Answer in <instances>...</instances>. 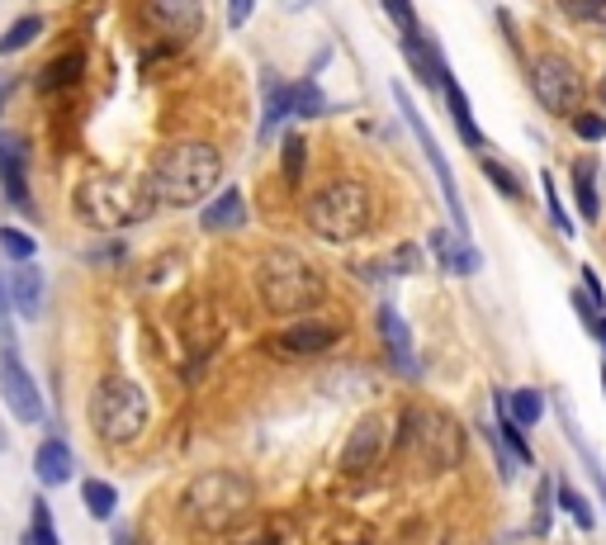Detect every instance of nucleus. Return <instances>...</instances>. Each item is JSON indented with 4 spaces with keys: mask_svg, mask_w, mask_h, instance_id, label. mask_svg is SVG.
Instances as JSON below:
<instances>
[{
    "mask_svg": "<svg viewBox=\"0 0 606 545\" xmlns=\"http://www.w3.org/2000/svg\"><path fill=\"white\" fill-rule=\"evenodd\" d=\"M218 181H223V157H218V147L185 138V143H171L157 162H152V171L143 176V195L152 209H190V204L204 200Z\"/></svg>",
    "mask_w": 606,
    "mask_h": 545,
    "instance_id": "nucleus-1",
    "label": "nucleus"
},
{
    "mask_svg": "<svg viewBox=\"0 0 606 545\" xmlns=\"http://www.w3.org/2000/svg\"><path fill=\"white\" fill-rule=\"evenodd\" d=\"M256 294H261L266 313H275V318H299V313H313L327 299V280L294 247H275L256 266Z\"/></svg>",
    "mask_w": 606,
    "mask_h": 545,
    "instance_id": "nucleus-2",
    "label": "nucleus"
},
{
    "mask_svg": "<svg viewBox=\"0 0 606 545\" xmlns=\"http://www.w3.org/2000/svg\"><path fill=\"white\" fill-rule=\"evenodd\" d=\"M251 512V484L232 470L195 474L180 493V517L195 531H232Z\"/></svg>",
    "mask_w": 606,
    "mask_h": 545,
    "instance_id": "nucleus-3",
    "label": "nucleus"
},
{
    "mask_svg": "<svg viewBox=\"0 0 606 545\" xmlns=\"http://www.w3.org/2000/svg\"><path fill=\"white\" fill-rule=\"evenodd\" d=\"M72 209L81 223L90 228H105V233H119V228H133L152 214L143 185H133L128 176H109V171H90L86 181L72 190Z\"/></svg>",
    "mask_w": 606,
    "mask_h": 545,
    "instance_id": "nucleus-4",
    "label": "nucleus"
},
{
    "mask_svg": "<svg viewBox=\"0 0 606 545\" xmlns=\"http://www.w3.org/2000/svg\"><path fill=\"white\" fill-rule=\"evenodd\" d=\"M398 441L422 474H446L464 460V427L441 408H408L398 422Z\"/></svg>",
    "mask_w": 606,
    "mask_h": 545,
    "instance_id": "nucleus-5",
    "label": "nucleus"
},
{
    "mask_svg": "<svg viewBox=\"0 0 606 545\" xmlns=\"http://www.w3.org/2000/svg\"><path fill=\"white\" fill-rule=\"evenodd\" d=\"M370 214H375V200H370V190L351 176H337V181H327L308 200L303 218H308V228L322 237V242H356L365 228H370Z\"/></svg>",
    "mask_w": 606,
    "mask_h": 545,
    "instance_id": "nucleus-6",
    "label": "nucleus"
},
{
    "mask_svg": "<svg viewBox=\"0 0 606 545\" xmlns=\"http://www.w3.org/2000/svg\"><path fill=\"white\" fill-rule=\"evenodd\" d=\"M90 422H95L100 441L128 446L147 427V394L133 380H124V375H105L95 384V394H90Z\"/></svg>",
    "mask_w": 606,
    "mask_h": 545,
    "instance_id": "nucleus-7",
    "label": "nucleus"
},
{
    "mask_svg": "<svg viewBox=\"0 0 606 545\" xmlns=\"http://www.w3.org/2000/svg\"><path fill=\"white\" fill-rule=\"evenodd\" d=\"M393 100H398V114L408 119V128H412V138L422 143V152H427V162H431V171H436V185H441V195H446V209H450V218H455V233H469V214H464V200H460V185H455V176H450V162H446V152L436 147V133L427 128V119H422V109L412 105V95L393 81Z\"/></svg>",
    "mask_w": 606,
    "mask_h": 545,
    "instance_id": "nucleus-8",
    "label": "nucleus"
},
{
    "mask_svg": "<svg viewBox=\"0 0 606 545\" xmlns=\"http://www.w3.org/2000/svg\"><path fill=\"white\" fill-rule=\"evenodd\" d=\"M531 91H535V100H540V109L573 119V114H578V105H583V76L573 72L569 57L540 53L531 62Z\"/></svg>",
    "mask_w": 606,
    "mask_h": 545,
    "instance_id": "nucleus-9",
    "label": "nucleus"
},
{
    "mask_svg": "<svg viewBox=\"0 0 606 545\" xmlns=\"http://www.w3.org/2000/svg\"><path fill=\"white\" fill-rule=\"evenodd\" d=\"M0 394H5V408L10 418L19 422H43V394H38L29 365L19 361L15 346H0Z\"/></svg>",
    "mask_w": 606,
    "mask_h": 545,
    "instance_id": "nucleus-10",
    "label": "nucleus"
},
{
    "mask_svg": "<svg viewBox=\"0 0 606 545\" xmlns=\"http://www.w3.org/2000/svg\"><path fill=\"white\" fill-rule=\"evenodd\" d=\"M389 451V418L379 413H365V418L351 427V441H346V455H341V470L351 474H370Z\"/></svg>",
    "mask_w": 606,
    "mask_h": 545,
    "instance_id": "nucleus-11",
    "label": "nucleus"
},
{
    "mask_svg": "<svg viewBox=\"0 0 606 545\" xmlns=\"http://www.w3.org/2000/svg\"><path fill=\"white\" fill-rule=\"evenodd\" d=\"M147 24L166 43H190L204 24V10H199V0H147Z\"/></svg>",
    "mask_w": 606,
    "mask_h": 545,
    "instance_id": "nucleus-12",
    "label": "nucleus"
},
{
    "mask_svg": "<svg viewBox=\"0 0 606 545\" xmlns=\"http://www.w3.org/2000/svg\"><path fill=\"white\" fill-rule=\"evenodd\" d=\"M379 337H384V351H389V365L398 375H408L417 380L422 375V365H417V346H412V327L408 318L393 309V304H379Z\"/></svg>",
    "mask_w": 606,
    "mask_h": 545,
    "instance_id": "nucleus-13",
    "label": "nucleus"
},
{
    "mask_svg": "<svg viewBox=\"0 0 606 545\" xmlns=\"http://www.w3.org/2000/svg\"><path fill=\"white\" fill-rule=\"evenodd\" d=\"M341 332H346L341 323L303 318V323L285 327V332L275 337V346H270V351H280V356H322L327 346H337V342H341Z\"/></svg>",
    "mask_w": 606,
    "mask_h": 545,
    "instance_id": "nucleus-14",
    "label": "nucleus"
},
{
    "mask_svg": "<svg viewBox=\"0 0 606 545\" xmlns=\"http://www.w3.org/2000/svg\"><path fill=\"white\" fill-rule=\"evenodd\" d=\"M0 190L5 200L19 204L24 214H34V195H29V166H24V143L15 133H0Z\"/></svg>",
    "mask_w": 606,
    "mask_h": 545,
    "instance_id": "nucleus-15",
    "label": "nucleus"
},
{
    "mask_svg": "<svg viewBox=\"0 0 606 545\" xmlns=\"http://www.w3.org/2000/svg\"><path fill=\"white\" fill-rule=\"evenodd\" d=\"M5 294H10V309H19V318H38L43 313V271L34 261L15 266V275L5 280Z\"/></svg>",
    "mask_w": 606,
    "mask_h": 545,
    "instance_id": "nucleus-16",
    "label": "nucleus"
},
{
    "mask_svg": "<svg viewBox=\"0 0 606 545\" xmlns=\"http://www.w3.org/2000/svg\"><path fill=\"white\" fill-rule=\"evenodd\" d=\"M34 474H38V484H43V489H57V484H67V479L76 474L72 446H67L62 436H48V441L38 446V455H34Z\"/></svg>",
    "mask_w": 606,
    "mask_h": 545,
    "instance_id": "nucleus-17",
    "label": "nucleus"
},
{
    "mask_svg": "<svg viewBox=\"0 0 606 545\" xmlns=\"http://www.w3.org/2000/svg\"><path fill=\"white\" fill-rule=\"evenodd\" d=\"M431 252H436V261H441L450 275L479 271V252H474V242H469V237H455L450 228H436V233H431Z\"/></svg>",
    "mask_w": 606,
    "mask_h": 545,
    "instance_id": "nucleus-18",
    "label": "nucleus"
},
{
    "mask_svg": "<svg viewBox=\"0 0 606 545\" xmlns=\"http://www.w3.org/2000/svg\"><path fill=\"white\" fill-rule=\"evenodd\" d=\"M441 95H446V105H450V119H455V128H460V138L469 147H483L488 138H483V128H479V119L469 114V100H464V91H460V81L450 76V67L441 72Z\"/></svg>",
    "mask_w": 606,
    "mask_h": 545,
    "instance_id": "nucleus-19",
    "label": "nucleus"
},
{
    "mask_svg": "<svg viewBox=\"0 0 606 545\" xmlns=\"http://www.w3.org/2000/svg\"><path fill=\"white\" fill-rule=\"evenodd\" d=\"M247 223V200H242V190H223L204 214H199V228L204 233H228V228H242Z\"/></svg>",
    "mask_w": 606,
    "mask_h": 545,
    "instance_id": "nucleus-20",
    "label": "nucleus"
},
{
    "mask_svg": "<svg viewBox=\"0 0 606 545\" xmlns=\"http://www.w3.org/2000/svg\"><path fill=\"white\" fill-rule=\"evenodd\" d=\"M554 413H559V422H564V432H569V441H573V451H578V460L588 465V479L597 484V493H602V503H606V474H602V465H597V455H592L588 436L578 432V422H573V408H569L564 399H554Z\"/></svg>",
    "mask_w": 606,
    "mask_h": 545,
    "instance_id": "nucleus-21",
    "label": "nucleus"
},
{
    "mask_svg": "<svg viewBox=\"0 0 606 545\" xmlns=\"http://www.w3.org/2000/svg\"><path fill=\"white\" fill-rule=\"evenodd\" d=\"M403 53H408L412 72H417V76H422V81L431 86V91H436V86H441V72H446V62H441V48L417 34V38H403Z\"/></svg>",
    "mask_w": 606,
    "mask_h": 545,
    "instance_id": "nucleus-22",
    "label": "nucleus"
},
{
    "mask_svg": "<svg viewBox=\"0 0 606 545\" xmlns=\"http://www.w3.org/2000/svg\"><path fill=\"white\" fill-rule=\"evenodd\" d=\"M498 403L517 427H535V422L545 418V394L540 389H512V394H498Z\"/></svg>",
    "mask_w": 606,
    "mask_h": 545,
    "instance_id": "nucleus-23",
    "label": "nucleus"
},
{
    "mask_svg": "<svg viewBox=\"0 0 606 545\" xmlns=\"http://www.w3.org/2000/svg\"><path fill=\"white\" fill-rule=\"evenodd\" d=\"M261 86H266V119H261V138H270V133L280 128V119L294 114V109H289V81H280L275 72H261Z\"/></svg>",
    "mask_w": 606,
    "mask_h": 545,
    "instance_id": "nucleus-24",
    "label": "nucleus"
},
{
    "mask_svg": "<svg viewBox=\"0 0 606 545\" xmlns=\"http://www.w3.org/2000/svg\"><path fill=\"white\" fill-rule=\"evenodd\" d=\"M81 76H86V57H81V53H62V57L48 62V72H43V91H72Z\"/></svg>",
    "mask_w": 606,
    "mask_h": 545,
    "instance_id": "nucleus-25",
    "label": "nucleus"
},
{
    "mask_svg": "<svg viewBox=\"0 0 606 545\" xmlns=\"http://www.w3.org/2000/svg\"><path fill=\"white\" fill-rule=\"evenodd\" d=\"M573 195H578V214L588 218V223H597V214H602V200H597V171H592L588 162L573 166Z\"/></svg>",
    "mask_w": 606,
    "mask_h": 545,
    "instance_id": "nucleus-26",
    "label": "nucleus"
},
{
    "mask_svg": "<svg viewBox=\"0 0 606 545\" xmlns=\"http://www.w3.org/2000/svg\"><path fill=\"white\" fill-rule=\"evenodd\" d=\"M81 503H86L90 517L109 522V517H114V508H119V493L109 489L105 479H86V484H81Z\"/></svg>",
    "mask_w": 606,
    "mask_h": 545,
    "instance_id": "nucleus-27",
    "label": "nucleus"
},
{
    "mask_svg": "<svg viewBox=\"0 0 606 545\" xmlns=\"http://www.w3.org/2000/svg\"><path fill=\"white\" fill-rule=\"evenodd\" d=\"M38 34H43V19H38V15L15 19V24H10V29L0 34V57H15L19 48H29V43H34Z\"/></svg>",
    "mask_w": 606,
    "mask_h": 545,
    "instance_id": "nucleus-28",
    "label": "nucleus"
},
{
    "mask_svg": "<svg viewBox=\"0 0 606 545\" xmlns=\"http://www.w3.org/2000/svg\"><path fill=\"white\" fill-rule=\"evenodd\" d=\"M289 109L303 114V119H318L322 109H327V95H322L313 81H289Z\"/></svg>",
    "mask_w": 606,
    "mask_h": 545,
    "instance_id": "nucleus-29",
    "label": "nucleus"
},
{
    "mask_svg": "<svg viewBox=\"0 0 606 545\" xmlns=\"http://www.w3.org/2000/svg\"><path fill=\"white\" fill-rule=\"evenodd\" d=\"M19 545H62L53 531V512H48L43 498H34V517H29V531L19 536Z\"/></svg>",
    "mask_w": 606,
    "mask_h": 545,
    "instance_id": "nucleus-30",
    "label": "nucleus"
},
{
    "mask_svg": "<svg viewBox=\"0 0 606 545\" xmlns=\"http://www.w3.org/2000/svg\"><path fill=\"white\" fill-rule=\"evenodd\" d=\"M498 413H502V403H498ZM498 441H502V451H512V460H517V465H531V460H535L531 446H526V432H521L517 422L507 418V413L498 418Z\"/></svg>",
    "mask_w": 606,
    "mask_h": 545,
    "instance_id": "nucleus-31",
    "label": "nucleus"
},
{
    "mask_svg": "<svg viewBox=\"0 0 606 545\" xmlns=\"http://www.w3.org/2000/svg\"><path fill=\"white\" fill-rule=\"evenodd\" d=\"M303 157H308L303 133H285V143H280V171H285V181H303Z\"/></svg>",
    "mask_w": 606,
    "mask_h": 545,
    "instance_id": "nucleus-32",
    "label": "nucleus"
},
{
    "mask_svg": "<svg viewBox=\"0 0 606 545\" xmlns=\"http://www.w3.org/2000/svg\"><path fill=\"white\" fill-rule=\"evenodd\" d=\"M559 503H564V512H569V517H573V522H578L583 531L597 527V517H592V503H588V498H583L578 489H569V484H559Z\"/></svg>",
    "mask_w": 606,
    "mask_h": 545,
    "instance_id": "nucleus-33",
    "label": "nucleus"
},
{
    "mask_svg": "<svg viewBox=\"0 0 606 545\" xmlns=\"http://www.w3.org/2000/svg\"><path fill=\"white\" fill-rule=\"evenodd\" d=\"M0 247H5V256L15 261V266H24V261H34V237L19 233V228H0Z\"/></svg>",
    "mask_w": 606,
    "mask_h": 545,
    "instance_id": "nucleus-34",
    "label": "nucleus"
},
{
    "mask_svg": "<svg viewBox=\"0 0 606 545\" xmlns=\"http://www.w3.org/2000/svg\"><path fill=\"white\" fill-rule=\"evenodd\" d=\"M573 309H578V318L588 323V332L597 337V342H602V351H606V313L597 309V304H588V294H583V290L573 294Z\"/></svg>",
    "mask_w": 606,
    "mask_h": 545,
    "instance_id": "nucleus-35",
    "label": "nucleus"
},
{
    "mask_svg": "<svg viewBox=\"0 0 606 545\" xmlns=\"http://www.w3.org/2000/svg\"><path fill=\"white\" fill-rule=\"evenodd\" d=\"M384 10H389V19L398 24V34L403 38H417L422 29H417V10H412V0H379Z\"/></svg>",
    "mask_w": 606,
    "mask_h": 545,
    "instance_id": "nucleus-36",
    "label": "nucleus"
},
{
    "mask_svg": "<svg viewBox=\"0 0 606 545\" xmlns=\"http://www.w3.org/2000/svg\"><path fill=\"white\" fill-rule=\"evenodd\" d=\"M540 190H545V209H550V218H554V228L564 237H573V218L564 214V204H559V190H554V181H550V171L540 176Z\"/></svg>",
    "mask_w": 606,
    "mask_h": 545,
    "instance_id": "nucleus-37",
    "label": "nucleus"
},
{
    "mask_svg": "<svg viewBox=\"0 0 606 545\" xmlns=\"http://www.w3.org/2000/svg\"><path fill=\"white\" fill-rule=\"evenodd\" d=\"M573 128H578V138H583V143H602V138H606V114H588V109H578V114H573Z\"/></svg>",
    "mask_w": 606,
    "mask_h": 545,
    "instance_id": "nucleus-38",
    "label": "nucleus"
},
{
    "mask_svg": "<svg viewBox=\"0 0 606 545\" xmlns=\"http://www.w3.org/2000/svg\"><path fill=\"white\" fill-rule=\"evenodd\" d=\"M483 176H488V181L498 185L502 195H512V200H521V195H526V190H521V181H517V176H512L507 166H498V162H483Z\"/></svg>",
    "mask_w": 606,
    "mask_h": 545,
    "instance_id": "nucleus-39",
    "label": "nucleus"
},
{
    "mask_svg": "<svg viewBox=\"0 0 606 545\" xmlns=\"http://www.w3.org/2000/svg\"><path fill=\"white\" fill-rule=\"evenodd\" d=\"M550 512H554V484L545 479L540 493H535V531H550V522H554Z\"/></svg>",
    "mask_w": 606,
    "mask_h": 545,
    "instance_id": "nucleus-40",
    "label": "nucleus"
},
{
    "mask_svg": "<svg viewBox=\"0 0 606 545\" xmlns=\"http://www.w3.org/2000/svg\"><path fill=\"white\" fill-rule=\"evenodd\" d=\"M0 346H15V327H10V294L0 280Z\"/></svg>",
    "mask_w": 606,
    "mask_h": 545,
    "instance_id": "nucleus-41",
    "label": "nucleus"
},
{
    "mask_svg": "<svg viewBox=\"0 0 606 545\" xmlns=\"http://www.w3.org/2000/svg\"><path fill=\"white\" fill-rule=\"evenodd\" d=\"M417 266H422V256H417V247H398V252L389 256V271H417Z\"/></svg>",
    "mask_w": 606,
    "mask_h": 545,
    "instance_id": "nucleus-42",
    "label": "nucleus"
},
{
    "mask_svg": "<svg viewBox=\"0 0 606 545\" xmlns=\"http://www.w3.org/2000/svg\"><path fill=\"white\" fill-rule=\"evenodd\" d=\"M564 10L578 15V19H597L606 10V0H564Z\"/></svg>",
    "mask_w": 606,
    "mask_h": 545,
    "instance_id": "nucleus-43",
    "label": "nucleus"
},
{
    "mask_svg": "<svg viewBox=\"0 0 606 545\" xmlns=\"http://www.w3.org/2000/svg\"><path fill=\"white\" fill-rule=\"evenodd\" d=\"M251 10H256V0H228V24L232 29H242L251 19Z\"/></svg>",
    "mask_w": 606,
    "mask_h": 545,
    "instance_id": "nucleus-44",
    "label": "nucleus"
},
{
    "mask_svg": "<svg viewBox=\"0 0 606 545\" xmlns=\"http://www.w3.org/2000/svg\"><path fill=\"white\" fill-rule=\"evenodd\" d=\"M114 545H138V541H133V531H128V527H119V531H114Z\"/></svg>",
    "mask_w": 606,
    "mask_h": 545,
    "instance_id": "nucleus-45",
    "label": "nucleus"
},
{
    "mask_svg": "<svg viewBox=\"0 0 606 545\" xmlns=\"http://www.w3.org/2000/svg\"><path fill=\"white\" fill-rule=\"evenodd\" d=\"M15 91V81H10V76H0V109H5V95Z\"/></svg>",
    "mask_w": 606,
    "mask_h": 545,
    "instance_id": "nucleus-46",
    "label": "nucleus"
},
{
    "mask_svg": "<svg viewBox=\"0 0 606 545\" xmlns=\"http://www.w3.org/2000/svg\"><path fill=\"white\" fill-rule=\"evenodd\" d=\"M280 5H285V10H303V5H308V0H280Z\"/></svg>",
    "mask_w": 606,
    "mask_h": 545,
    "instance_id": "nucleus-47",
    "label": "nucleus"
},
{
    "mask_svg": "<svg viewBox=\"0 0 606 545\" xmlns=\"http://www.w3.org/2000/svg\"><path fill=\"white\" fill-rule=\"evenodd\" d=\"M602 100H606V76H602Z\"/></svg>",
    "mask_w": 606,
    "mask_h": 545,
    "instance_id": "nucleus-48",
    "label": "nucleus"
}]
</instances>
